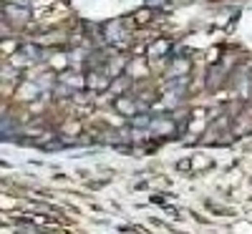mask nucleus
Returning a JSON list of instances; mask_svg holds the SVG:
<instances>
[{
  "label": "nucleus",
  "mask_w": 252,
  "mask_h": 234,
  "mask_svg": "<svg viewBox=\"0 0 252 234\" xmlns=\"http://www.w3.org/2000/svg\"><path fill=\"white\" fill-rule=\"evenodd\" d=\"M116 108L121 111V113H126V116H134V113H136L134 101H129V98H118V101H116Z\"/></svg>",
  "instance_id": "1"
}]
</instances>
